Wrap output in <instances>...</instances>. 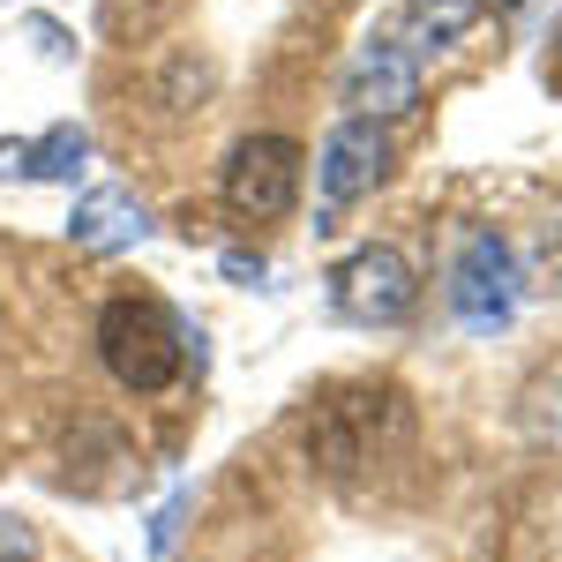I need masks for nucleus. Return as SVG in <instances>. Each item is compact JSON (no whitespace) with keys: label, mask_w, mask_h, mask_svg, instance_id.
Returning <instances> with one entry per match:
<instances>
[{"label":"nucleus","mask_w":562,"mask_h":562,"mask_svg":"<svg viewBox=\"0 0 562 562\" xmlns=\"http://www.w3.org/2000/svg\"><path fill=\"white\" fill-rule=\"evenodd\" d=\"M188 352L203 360V338L166 301H150V293H121V301H105V315H98V360L135 397H158L188 368Z\"/></svg>","instance_id":"f257e3e1"},{"label":"nucleus","mask_w":562,"mask_h":562,"mask_svg":"<svg viewBox=\"0 0 562 562\" xmlns=\"http://www.w3.org/2000/svg\"><path fill=\"white\" fill-rule=\"evenodd\" d=\"M225 211L248 217V225H270L301 203V143L293 135H240L233 158H225V180H217Z\"/></svg>","instance_id":"f03ea898"},{"label":"nucleus","mask_w":562,"mask_h":562,"mask_svg":"<svg viewBox=\"0 0 562 562\" xmlns=\"http://www.w3.org/2000/svg\"><path fill=\"white\" fill-rule=\"evenodd\" d=\"M330 301L346 323H368V330H390V323H405L413 301H420V278H413V262L383 248V240H368V248H352L338 270H330Z\"/></svg>","instance_id":"7ed1b4c3"},{"label":"nucleus","mask_w":562,"mask_h":562,"mask_svg":"<svg viewBox=\"0 0 562 562\" xmlns=\"http://www.w3.org/2000/svg\"><path fill=\"white\" fill-rule=\"evenodd\" d=\"M518 256H510V240L503 233H473L458 262H450V307H458V323L480 330V338H495L510 315H518Z\"/></svg>","instance_id":"20e7f679"},{"label":"nucleus","mask_w":562,"mask_h":562,"mask_svg":"<svg viewBox=\"0 0 562 562\" xmlns=\"http://www.w3.org/2000/svg\"><path fill=\"white\" fill-rule=\"evenodd\" d=\"M390 413H405L397 390H346V397H330V405L307 420V458L330 480H352L360 465H375V450H383L375 420H390Z\"/></svg>","instance_id":"39448f33"},{"label":"nucleus","mask_w":562,"mask_h":562,"mask_svg":"<svg viewBox=\"0 0 562 562\" xmlns=\"http://www.w3.org/2000/svg\"><path fill=\"white\" fill-rule=\"evenodd\" d=\"M390 173V135L383 121H338V128L323 135V158H315V180H323V195L330 203H360V195H375Z\"/></svg>","instance_id":"423d86ee"},{"label":"nucleus","mask_w":562,"mask_h":562,"mask_svg":"<svg viewBox=\"0 0 562 562\" xmlns=\"http://www.w3.org/2000/svg\"><path fill=\"white\" fill-rule=\"evenodd\" d=\"M346 105H352V121H397V113H413L420 105V60H405L390 38H375L352 60Z\"/></svg>","instance_id":"0eeeda50"},{"label":"nucleus","mask_w":562,"mask_h":562,"mask_svg":"<svg viewBox=\"0 0 562 562\" xmlns=\"http://www.w3.org/2000/svg\"><path fill=\"white\" fill-rule=\"evenodd\" d=\"M143 233H150V211L135 203L128 188H98V195H83V203H76V217H68V240H76V248H90V256L135 248Z\"/></svg>","instance_id":"6e6552de"},{"label":"nucleus","mask_w":562,"mask_h":562,"mask_svg":"<svg viewBox=\"0 0 562 562\" xmlns=\"http://www.w3.org/2000/svg\"><path fill=\"white\" fill-rule=\"evenodd\" d=\"M480 23V0H405V15H397V53L405 60H428V53H450V45H465V31Z\"/></svg>","instance_id":"1a4fd4ad"},{"label":"nucleus","mask_w":562,"mask_h":562,"mask_svg":"<svg viewBox=\"0 0 562 562\" xmlns=\"http://www.w3.org/2000/svg\"><path fill=\"white\" fill-rule=\"evenodd\" d=\"M83 158H90V135L76 128V121H60L45 143H23V173L31 180H76Z\"/></svg>","instance_id":"9d476101"},{"label":"nucleus","mask_w":562,"mask_h":562,"mask_svg":"<svg viewBox=\"0 0 562 562\" xmlns=\"http://www.w3.org/2000/svg\"><path fill=\"white\" fill-rule=\"evenodd\" d=\"M0 562H38V525L0 510Z\"/></svg>","instance_id":"9b49d317"},{"label":"nucleus","mask_w":562,"mask_h":562,"mask_svg":"<svg viewBox=\"0 0 562 562\" xmlns=\"http://www.w3.org/2000/svg\"><path fill=\"white\" fill-rule=\"evenodd\" d=\"M31 38L45 45V60H68V53H76V45H68V31H60V23H45V15L31 23Z\"/></svg>","instance_id":"f8f14e48"},{"label":"nucleus","mask_w":562,"mask_h":562,"mask_svg":"<svg viewBox=\"0 0 562 562\" xmlns=\"http://www.w3.org/2000/svg\"><path fill=\"white\" fill-rule=\"evenodd\" d=\"M225 278H240V285H262L270 270H262V256H240V248H233V256H225Z\"/></svg>","instance_id":"ddd939ff"},{"label":"nucleus","mask_w":562,"mask_h":562,"mask_svg":"<svg viewBox=\"0 0 562 562\" xmlns=\"http://www.w3.org/2000/svg\"><path fill=\"white\" fill-rule=\"evenodd\" d=\"M487 8H518V0H480V15H487Z\"/></svg>","instance_id":"4468645a"}]
</instances>
